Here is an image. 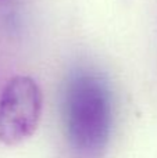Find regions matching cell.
<instances>
[{
  "mask_svg": "<svg viewBox=\"0 0 157 158\" xmlns=\"http://www.w3.org/2000/svg\"><path fill=\"white\" fill-rule=\"evenodd\" d=\"M42 106L40 87L32 78H11L0 96V142L15 146L32 136L40 121Z\"/></svg>",
  "mask_w": 157,
  "mask_h": 158,
  "instance_id": "obj_2",
  "label": "cell"
},
{
  "mask_svg": "<svg viewBox=\"0 0 157 158\" xmlns=\"http://www.w3.org/2000/svg\"><path fill=\"white\" fill-rule=\"evenodd\" d=\"M63 118L71 158H104L113 131V97L100 75L79 71L64 92Z\"/></svg>",
  "mask_w": 157,
  "mask_h": 158,
  "instance_id": "obj_1",
  "label": "cell"
}]
</instances>
